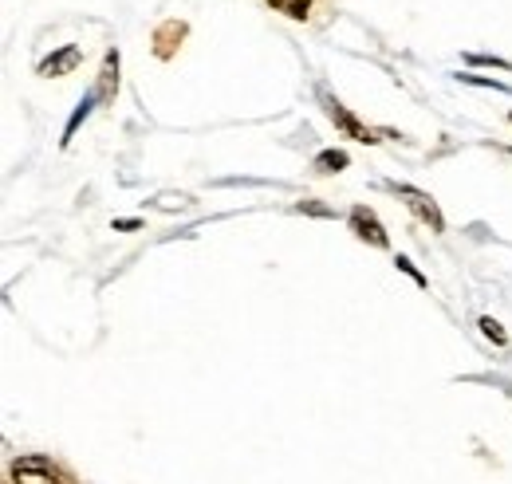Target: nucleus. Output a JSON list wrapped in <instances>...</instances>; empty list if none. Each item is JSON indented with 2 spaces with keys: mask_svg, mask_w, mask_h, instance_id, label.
Here are the masks:
<instances>
[{
  "mask_svg": "<svg viewBox=\"0 0 512 484\" xmlns=\"http://www.w3.org/2000/svg\"><path fill=\"white\" fill-rule=\"evenodd\" d=\"M12 484H75L60 465L44 461V457H20L12 465Z\"/></svg>",
  "mask_w": 512,
  "mask_h": 484,
  "instance_id": "obj_1",
  "label": "nucleus"
},
{
  "mask_svg": "<svg viewBox=\"0 0 512 484\" xmlns=\"http://www.w3.org/2000/svg\"><path fill=\"white\" fill-rule=\"evenodd\" d=\"M394 193H398V197L406 201V209H410V213H414V217H418L422 225H430L434 233H446V221H442L438 205H434V201H430V197H426L422 189H410V185H394Z\"/></svg>",
  "mask_w": 512,
  "mask_h": 484,
  "instance_id": "obj_2",
  "label": "nucleus"
},
{
  "mask_svg": "<svg viewBox=\"0 0 512 484\" xmlns=\"http://www.w3.org/2000/svg\"><path fill=\"white\" fill-rule=\"evenodd\" d=\"M351 229H355L359 241L375 244V248H386V244H390L386 229L379 225V217H375L367 205H355V209H351Z\"/></svg>",
  "mask_w": 512,
  "mask_h": 484,
  "instance_id": "obj_3",
  "label": "nucleus"
},
{
  "mask_svg": "<svg viewBox=\"0 0 512 484\" xmlns=\"http://www.w3.org/2000/svg\"><path fill=\"white\" fill-rule=\"evenodd\" d=\"M186 24L182 20H162L158 28H154V56L158 60H174V52L182 48V40H186Z\"/></svg>",
  "mask_w": 512,
  "mask_h": 484,
  "instance_id": "obj_4",
  "label": "nucleus"
},
{
  "mask_svg": "<svg viewBox=\"0 0 512 484\" xmlns=\"http://www.w3.org/2000/svg\"><path fill=\"white\" fill-rule=\"evenodd\" d=\"M327 115H331V119L339 122V126H343V130H347V134H351L355 142H379V138H375V134H371V130H367L363 122H359L355 115H351V111H347V107H343V103L327 99Z\"/></svg>",
  "mask_w": 512,
  "mask_h": 484,
  "instance_id": "obj_5",
  "label": "nucleus"
},
{
  "mask_svg": "<svg viewBox=\"0 0 512 484\" xmlns=\"http://www.w3.org/2000/svg\"><path fill=\"white\" fill-rule=\"evenodd\" d=\"M115 91H119V52H107V60H103V75H99V87H95V99H115Z\"/></svg>",
  "mask_w": 512,
  "mask_h": 484,
  "instance_id": "obj_6",
  "label": "nucleus"
},
{
  "mask_svg": "<svg viewBox=\"0 0 512 484\" xmlns=\"http://www.w3.org/2000/svg\"><path fill=\"white\" fill-rule=\"evenodd\" d=\"M79 56H83V52H79L75 44H67L64 52H56L52 60L40 63V75H48V79H52V75H67V71H71V67L79 63Z\"/></svg>",
  "mask_w": 512,
  "mask_h": 484,
  "instance_id": "obj_7",
  "label": "nucleus"
},
{
  "mask_svg": "<svg viewBox=\"0 0 512 484\" xmlns=\"http://www.w3.org/2000/svg\"><path fill=\"white\" fill-rule=\"evenodd\" d=\"M316 170H320V174H339V170H347V154H343V150H323L320 158H316Z\"/></svg>",
  "mask_w": 512,
  "mask_h": 484,
  "instance_id": "obj_8",
  "label": "nucleus"
},
{
  "mask_svg": "<svg viewBox=\"0 0 512 484\" xmlns=\"http://www.w3.org/2000/svg\"><path fill=\"white\" fill-rule=\"evenodd\" d=\"M272 8H276V12H284L288 20H304V16H308V8H312V0H272Z\"/></svg>",
  "mask_w": 512,
  "mask_h": 484,
  "instance_id": "obj_9",
  "label": "nucleus"
},
{
  "mask_svg": "<svg viewBox=\"0 0 512 484\" xmlns=\"http://www.w3.org/2000/svg\"><path fill=\"white\" fill-rule=\"evenodd\" d=\"M481 331H485V339H493L497 347H505V343H509V335L501 331V323H497V319H489V315L481 319Z\"/></svg>",
  "mask_w": 512,
  "mask_h": 484,
  "instance_id": "obj_10",
  "label": "nucleus"
},
{
  "mask_svg": "<svg viewBox=\"0 0 512 484\" xmlns=\"http://www.w3.org/2000/svg\"><path fill=\"white\" fill-rule=\"evenodd\" d=\"M394 264H398V268H402V272H406V276H410V280H414V284H418V288H426V276H422V272H418V268H414V264H410V260H406V256H398V260H394Z\"/></svg>",
  "mask_w": 512,
  "mask_h": 484,
  "instance_id": "obj_11",
  "label": "nucleus"
}]
</instances>
